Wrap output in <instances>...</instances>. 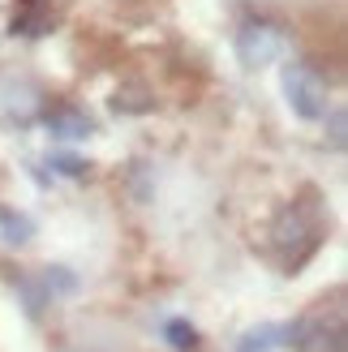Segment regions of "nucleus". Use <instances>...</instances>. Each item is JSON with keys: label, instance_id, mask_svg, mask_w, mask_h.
Wrapping results in <instances>:
<instances>
[{"label": "nucleus", "instance_id": "1", "mask_svg": "<svg viewBox=\"0 0 348 352\" xmlns=\"http://www.w3.org/2000/svg\"><path fill=\"white\" fill-rule=\"evenodd\" d=\"M327 241V215L314 189H305L301 202H288L271 223V254L284 271H301Z\"/></svg>", "mask_w": 348, "mask_h": 352}, {"label": "nucleus", "instance_id": "2", "mask_svg": "<svg viewBox=\"0 0 348 352\" xmlns=\"http://www.w3.org/2000/svg\"><path fill=\"white\" fill-rule=\"evenodd\" d=\"M284 344H292L297 352H348V340H344V309L336 305L331 318H327V309H314L297 318L288 331H284Z\"/></svg>", "mask_w": 348, "mask_h": 352}, {"label": "nucleus", "instance_id": "3", "mask_svg": "<svg viewBox=\"0 0 348 352\" xmlns=\"http://www.w3.org/2000/svg\"><path fill=\"white\" fill-rule=\"evenodd\" d=\"M284 95H288V108L301 120H323L327 108H331V99H327V78L314 65H301V60L284 65Z\"/></svg>", "mask_w": 348, "mask_h": 352}, {"label": "nucleus", "instance_id": "4", "mask_svg": "<svg viewBox=\"0 0 348 352\" xmlns=\"http://www.w3.org/2000/svg\"><path fill=\"white\" fill-rule=\"evenodd\" d=\"M280 52H284V30L280 26H271V22H246V26H241V34H237L241 65H250V69L271 65Z\"/></svg>", "mask_w": 348, "mask_h": 352}, {"label": "nucleus", "instance_id": "5", "mask_svg": "<svg viewBox=\"0 0 348 352\" xmlns=\"http://www.w3.org/2000/svg\"><path fill=\"white\" fill-rule=\"evenodd\" d=\"M47 129L56 138H86L91 133V120H86L78 108H52L47 112Z\"/></svg>", "mask_w": 348, "mask_h": 352}, {"label": "nucleus", "instance_id": "6", "mask_svg": "<svg viewBox=\"0 0 348 352\" xmlns=\"http://www.w3.org/2000/svg\"><path fill=\"white\" fill-rule=\"evenodd\" d=\"M47 26H52V13L39 0H26L22 13H13V34H43Z\"/></svg>", "mask_w": 348, "mask_h": 352}, {"label": "nucleus", "instance_id": "7", "mask_svg": "<svg viewBox=\"0 0 348 352\" xmlns=\"http://www.w3.org/2000/svg\"><path fill=\"white\" fill-rule=\"evenodd\" d=\"M280 344H284V327H254L241 336L237 352H275Z\"/></svg>", "mask_w": 348, "mask_h": 352}, {"label": "nucleus", "instance_id": "8", "mask_svg": "<svg viewBox=\"0 0 348 352\" xmlns=\"http://www.w3.org/2000/svg\"><path fill=\"white\" fill-rule=\"evenodd\" d=\"M164 340L177 348V352H194V348H198V331L189 327L185 318H168V322H164Z\"/></svg>", "mask_w": 348, "mask_h": 352}, {"label": "nucleus", "instance_id": "9", "mask_svg": "<svg viewBox=\"0 0 348 352\" xmlns=\"http://www.w3.org/2000/svg\"><path fill=\"white\" fill-rule=\"evenodd\" d=\"M0 228H5V241H13V245H22L30 236V219L26 215H9V210H0Z\"/></svg>", "mask_w": 348, "mask_h": 352}, {"label": "nucleus", "instance_id": "10", "mask_svg": "<svg viewBox=\"0 0 348 352\" xmlns=\"http://www.w3.org/2000/svg\"><path fill=\"white\" fill-rule=\"evenodd\" d=\"M43 288H47L52 296H56V292H74V288H78V279H74V275H65L61 267H52V271L43 275Z\"/></svg>", "mask_w": 348, "mask_h": 352}, {"label": "nucleus", "instance_id": "11", "mask_svg": "<svg viewBox=\"0 0 348 352\" xmlns=\"http://www.w3.org/2000/svg\"><path fill=\"white\" fill-rule=\"evenodd\" d=\"M52 168L65 172V176H82V172H86V164H82V160H74V155H56V160H52Z\"/></svg>", "mask_w": 348, "mask_h": 352}]
</instances>
